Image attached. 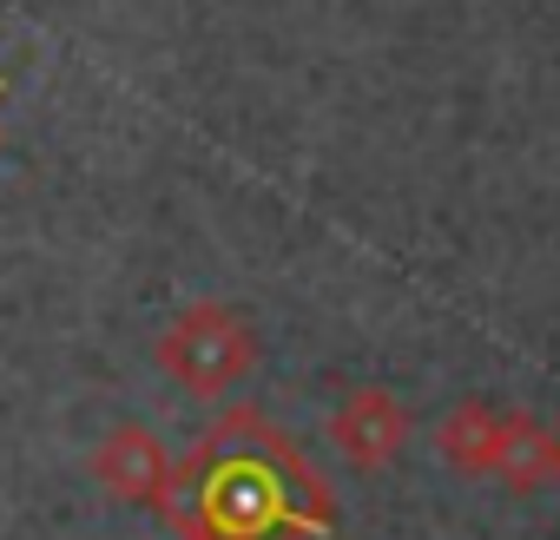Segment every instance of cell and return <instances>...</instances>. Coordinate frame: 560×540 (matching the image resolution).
<instances>
[{
  "label": "cell",
  "instance_id": "obj_1",
  "mask_svg": "<svg viewBox=\"0 0 560 540\" xmlns=\"http://www.w3.org/2000/svg\"><path fill=\"white\" fill-rule=\"evenodd\" d=\"M159 514L178 540H330L337 494L284 429L257 409H224L218 429L172 461Z\"/></svg>",
  "mask_w": 560,
  "mask_h": 540
},
{
  "label": "cell",
  "instance_id": "obj_2",
  "mask_svg": "<svg viewBox=\"0 0 560 540\" xmlns=\"http://www.w3.org/2000/svg\"><path fill=\"white\" fill-rule=\"evenodd\" d=\"M152 356H159V369L185 396L218 402V396H231L257 369V330L231 304H191V310H178L165 324V337L152 343Z\"/></svg>",
  "mask_w": 560,
  "mask_h": 540
},
{
  "label": "cell",
  "instance_id": "obj_3",
  "mask_svg": "<svg viewBox=\"0 0 560 540\" xmlns=\"http://www.w3.org/2000/svg\"><path fill=\"white\" fill-rule=\"evenodd\" d=\"M442 455L455 474H494L508 488H540L547 481V455H553V435L534 422V415H514V409H488V402H462L448 422H442Z\"/></svg>",
  "mask_w": 560,
  "mask_h": 540
},
{
  "label": "cell",
  "instance_id": "obj_4",
  "mask_svg": "<svg viewBox=\"0 0 560 540\" xmlns=\"http://www.w3.org/2000/svg\"><path fill=\"white\" fill-rule=\"evenodd\" d=\"M330 435H337V448H343L357 468H389V461L402 455V442H409V409H402L396 389L357 383V389L337 402Z\"/></svg>",
  "mask_w": 560,
  "mask_h": 540
},
{
  "label": "cell",
  "instance_id": "obj_5",
  "mask_svg": "<svg viewBox=\"0 0 560 540\" xmlns=\"http://www.w3.org/2000/svg\"><path fill=\"white\" fill-rule=\"evenodd\" d=\"M93 481L132 507H159L172 488V455L145 422H119L100 448H93Z\"/></svg>",
  "mask_w": 560,
  "mask_h": 540
},
{
  "label": "cell",
  "instance_id": "obj_6",
  "mask_svg": "<svg viewBox=\"0 0 560 540\" xmlns=\"http://www.w3.org/2000/svg\"><path fill=\"white\" fill-rule=\"evenodd\" d=\"M547 481L560 488V435H553V455H547Z\"/></svg>",
  "mask_w": 560,
  "mask_h": 540
},
{
  "label": "cell",
  "instance_id": "obj_7",
  "mask_svg": "<svg viewBox=\"0 0 560 540\" xmlns=\"http://www.w3.org/2000/svg\"><path fill=\"white\" fill-rule=\"evenodd\" d=\"M0 93H8V80H0Z\"/></svg>",
  "mask_w": 560,
  "mask_h": 540
}]
</instances>
